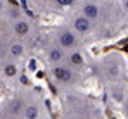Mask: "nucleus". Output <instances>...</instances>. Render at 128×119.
<instances>
[{
  "mask_svg": "<svg viewBox=\"0 0 128 119\" xmlns=\"http://www.w3.org/2000/svg\"><path fill=\"white\" fill-rule=\"evenodd\" d=\"M68 64L71 67H83V64H85L83 54L78 52V50H73L71 54H68Z\"/></svg>",
  "mask_w": 128,
  "mask_h": 119,
  "instance_id": "obj_11",
  "label": "nucleus"
},
{
  "mask_svg": "<svg viewBox=\"0 0 128 119\" xmlns=\"http://www.w3.org/2000/svg\"><path fill=\"white\" fill-rule=\"evenodd\" d=\"M2 69H4V74H5L7 78H16V76H18V66H16L14 62H5Z\"/></svg>",
  "mask_w": 128,
  "mask_h": 119,
  "instance_id": "obj_12",
  "label": "nucleus"
},
{
  "mask_svg": "<svg viewBox=\"0 0 128 119\" xmlns=\"http://www.w3.org/2000/svg\"><path fill=\"white\" fill-rule=\"evenodd\" d=\"M0 119H12V118H9L5 112H0Z\"/></svg>",
  "mask_w": 128,
  "mask_h": 119,
  "instance_id": "obj_16",
  "label": "nucleus"
},
{
  "mask_svg": "<svg viewBox=\"0 0 128 119\" xmlns=\"http://www.w3.org/2000/svg\"><path fill=\"white\" fill-rule=\"evenodd\" d=\"M24 109H26V99L18 95V97H12L7 102L4 112L12 119H24Z\"/></svg>",
  "mask_w": 128,
  "mask_h": 119,
  "instance_id": "obj_4",
  "label": "nucleus"
},
{
  "mask_svg": "<svg viewBox=\"0 0 128 119\" xmlns=\"http://www.w3.org/2000/svg\"><path fill=\"white\" fill-rule=\"evenodd\" d=\"M99 74L102 76V79H106L109 83H120V79L125 76V60L121 55H118L116 52L114 54H109L107 57L100 60V66H99Z\"/></svg>",
  "mask_w": 128,
  "mask_h": 119,
  "instance_id": "obj_1",
  "label": "nucleus"
},
{
  "mask_svg": "<svg viewBox=\"0 0 128 119\" xmlns=\"http://www.w3.org/2000/svg\"><path fill=\"white\" fill-rule=\"evenodd\" d=\"M45 59L50 66H57V64H62L68 57H66V50L54 41L45 47Z\"/></svg>",
  "mask_w": 128,
  "mask_h": 119,
  "instance_id": "obj_5",
  "label": "nucleus"
},
{
  "mask_svg": "<svg viewBox=\"0 0 128 119\" xmlns=\"http://www.w3.org/2000/svg\"><path fill=\"white\" fill-rule=\"evenodd\" d=\"M71 28L74 33H80V35H85V33H90L92 31V21L85 17L82 12L78 16H74L73 21H71Z\"/></svg>",
  "mask_w": 128,
  "mask_h": 119,
  "instance_id": "obj_7",
  "label": "nucleus"
},
{
  "mask_svg": "<svg viewBox=\"0 0 128 119\" xmlns=\"http://www.w3.org/2000/svg\"><path fill=\"white\" fill-rule=\"evenodd\" d=\"M43 104L40 97L33 100H26V109H24V119H42Z\"/></svg>",
  "mask_w": 128,
  "mask_h": 119,
  "instance_id": "obj_6",
  "label": "nucleus"
},
{
  "mask_svg": "<svg viewBox=\"0 0 128 119\" xmlns=\"http://www.w3.org/2000/svg\"><path fill=\"white\" fill-rule=\"evenodd\" d=\"M54 3H57L59 7H68V5H73L74 0H54Z\"/></svg>",
  "mask_w": 128,
  "mask_h": 119,
  "instance_id": "obj_14",
  "label": "nucleus"
},
{
  "mask_svg": "<svg viewBox=\"0 0 128 119\" xmlns=\"http://www.w3.org/2000/svg\"><path fill=\"white\" fill-rule=\"evenodd\" d=\"M123 7H125V10L128 12V0H123Z\"/></svg>",
  "mask_w": 128,
  "mask_h": 119,
  "instance_id": "obj_17",
  "label": "nucleus"
},
{
  "mask_svg": "<svg viewBox=\"0 0 128 119\" xmlns=\"http://www.w3.org/2000/svg\"><path fill=\"white\" fill-rule=\"evenodd\" d=\"M42 119H50V118H42Z\"/></svg>",
  "mask_w": 128,
  "mask_h": 119,
  "instance_id": "obj_18",
  "label": "nucleus"
},
{
  "mask_svg": "<svg viewBox=\"0 0 128 119\" xmlns=\"http://www.w3.org/2000/svg\"><path fill=\"white\" fill-rule=\"evenodd\" d=\"M111 95H112V99L118 100V102H121V100L125 99V90L121 88V83H116V88L111 86Z\"/></svg>",
  "mask_w": 128,
  "mask_h": 119,
  "instance_id": "obj_13",
  "label": "nucleus"
},
{
  "mask_svg": "<svg viewBox=\"0 0 128 119\" xmlns=\"http://www.w3.org/2000/svg\"><path fill=\"white\" fill-rule=\"evenodd\" d=\"M54 40L64 50H74L78 47V38H76V33L73 31V28H66V26L57 28L54 33Z\"/></svg>",
  "mask_w": 128,
  "mask_h": 119,
  "instance_id": "obj_3",
  "label": "nucleus"
},
{
  "mask_svg": "<svg viewBox=\"0 0 128 119\" xmlns=\"http://www.w3.org/2000/svg\"><path fill=\"white\" fill-rule=\"evenodd\" d=\"M50 78L54 79V83L62 85V86H71L78 81V76L74 73V69L71 66L66 64H57V66H50Z\"/></svg>",
  "mask_w": 128,
  "mask_h": 119,
  "instance_id": "obj_2",
  "label": "nucleus"
},
{
  "mask_svg": "<svg viewBox=\"0 0 128 119\" xmlns=\"http://www.w3.org/2000/svg\"><path fill=\"white\" fill-rule=\"evenodd\" d=\"M123 112H125V116H126V119H128V100L123 104Z\"/></svg>",
  "mask_w": 128,
  "mask_h": 119,
  "instance_id": "obj_15",
  "label": "nucleus"
},
{
  "mask_svg": "<svg viewBox=\"0 0 128 119\" xmlns=\"http://www.w3.org/2000/svg\"><path fill=\"white\" fill-rule=\"evenodd\" d=\"M12 31H14L16 36L24 38V36H28L31 33V22L26 19V17H21V19H18L16 22H12Z\"/></svg>",
  "mask_w": 128,
  "mask_h": 119,
  "instance_id": "obj_8",
  "label": "nucleus"
},
{
  "mask_svg": "<svg viewBox=\"0 0 128 119\" xmlns=\"http://www.w3.org/2000/svg\"><path fill=\"white\" fill-rule=\"evenodd\" d=\"M85 17H88L90 21H97L100 17V7L97 5V3H94V2H86L83 3V7H82V10H80Z\"/></svg>",
  "mask_w": 128,
  "mask_h": 119,
  "instance_id": "obj_9",
  "label": "nucleus"
},
{
  "mask_svg": "<svg viewBox=\"0 0 128 119\" xmlns=\"http://www.w3.org/2000/svg\"><path fill=\"white\" fill-rule=\"evenodd\" d=\"M24 52H26V48H24V45H22L21 41H10L9 43V57H12V59H21L24 57Z\"/></svg>",
  "mask_w": 128,
  "mask_h": 119,
  "instance_id": "obj_10",
  "label": "nucleus"
}]
</instances>
